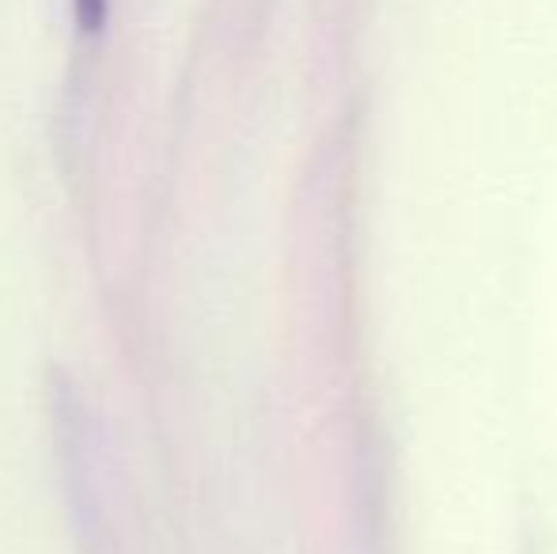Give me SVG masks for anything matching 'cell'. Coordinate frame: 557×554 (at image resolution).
<instances>
[{
	"label": "cell",
	"instance_id": "6da1fadb",
	"mask_svg": "<svg viewBox=\"0 0 557 554\" xmlns=\"http://www.w3.org/2000/svg\"><path fill=\"white\" fill-rule=\"evenodd\" d=\"M76 8V23H81V30H99L107 23V8H111V0H73Z\"/></svg>",
	"mask_w": 557,
	"mask_h": 554
}]
</instances>
